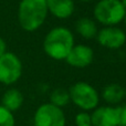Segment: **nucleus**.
I'll use <instances>...</instances> for the list:
<instances>
[{
  "instance_id": "obj_19",
  "label": "nucleus",
  "mask_w": 126,
  "mask_h": 126,
  "mask_svg": "<svg viewBox=\"0 0 126 126\" xmlns=\"http://www.w3.org/2000/svg\"><path fill=\"white\" fill-rule=\"evenodd\" d=\"M80 1H82V2H85V3H89V2L93 1V0H80Z\"/></svg>"
},
{
  "instance_id": "obj_10",
  "label": "nucleus",
  "mask_w": 126,
  "mask_h": 126,
  "mask_svg": "<svg viewBox=\"0 0 126 126\" xmlns=\"http://www.w3.org/2000/svg\"><path fill=\"white\" fill-rule=\"evenodd\" d=\"M48 11L58 19H67L74 13L73 0H46Z\"/></svg>"
},
{
  "instance_id": "obj_9",
  "label": "nucleus",
  "mask_w": 126,
  "mask_h": 126,
  "mask_svg": "<svg viewBox=\"0 0 126 126\" xmlns=\"http://www.w3.org/2000/svg\"><path fill=\"white\" fill-rule=\"evenodd\" d=\"M94 59V51L91 47L84 44H74L69 52L65 61L70 66L83 69L89 66Z\"/></svg>"
},
{
  "instance_id": "obj_16",
  "label": "nucleus",
  "mask_w": 126,
  "mask_h": 126,
  "mask_svg": "<svg viewBox=\"0 0 126 126\" xmlns=\"http://www.w3.org/2000/svg\"><path fill=\"white\" fill-rule=\"evenodd\" d=\"M74 122H75L76 126H93L92 125L91 114L86 111H82L76 114Z\"/></svg>"
},
{
  "instance_id": "obj_5",
  "label": "nucleus",
  "mask_w": 126,
  "mask_h": 126,
  "mask_svg": "<svg viewBox=\"0 0 126 126\" xmlns=\"http://www.w3.org/2000/svg\"><path fill=\"white\" fill-rule=\"evenodd\" d=\"M66 117L61 107L49 103L40 105L33 116V126H65Z\"/></svg>"
},
{
  "instance_id": "obj_12",
  "label": "nucleus",
  "mask_w": 126,
  "mask_h": 126,
  "mask_svg": "<svg viewBox=\"0 0 126 126\" xmlns=\"http://www.w3.org/2000/svg\"><path fill=\"white\" fill-rule=\"evenodd\" d=\"M23 94L17 89H9L3 93L1 105L10 112H16L23 104Z\"/></svg>"
},
{
  "instance_id": "obj_11",
  "label": "nucleus",
  "mask_w": 126,
  "mask_h": 126,
  "mask_svg": "<svg viewBox=\"0 0 126 126\" xmlns=\"http://www.w3.org/2000/svg\"><path fill=\"white\" fill-rule=\"evenodd\" d=\"M126 97L125 87L117 83H111L104 86L102 91V98L110 105H116L123 102V100Z\"/></svg>"
},
{
  "instance_id": "obj_2",
  "label": "nucleus",
  "mask_w": 126,
  "mask_h": 126,
  "mask_svg": "<svg viewBox=\"0 0 126 126\" xmlns=\"http://www.w3.org/2000/svg\"><path fill=\"white\" fill-rule=\"evenodd\" d=\"M49 15L46 0H21L18 7V21L22 30L34 32Z\"/></svg>"
},
{
  "instance_id": "obj_20",
  "label": "nucleus",
  "mask_w": 126,
  "mask_h": 126,
  "mask_svg": "<svg viewBox=\"0 0 126 126\" xmlns=\"http://www.w3.org/2000/svg\"><path fill=\"white\" fill-rule=\"evenodd\" d=\"M122 1V3H123V6H124V8L126 9V0H121Z\"/></svg>"
},
{
  "instance_id": "obj_8",
  "label": "nucleus",
  "mask_w": 126,
  "mask_h": 126,
  "mask_svg": "<svg viewBox=\"0 0 126 126\" xmlns=\"http://www.w3.org/2000/svg\"><path fill=\"white\" fill-rule=\"evenodd\" d=\"M93 126H120V107L97 106L91 114Z\"/></svg>"
},
{
  "instance_id": "obj_23",
  "label": "nucleus",
  "mask_w": 126,
  "mask_h": 126,
  "mask_svg": "<svg viewBox=\"0 0 126 126\" xmlns=\"http://www.w3.org/2000/svg\"><path fill=\"white\" fill-rule=\"evenodd\" d=\"M32 126H33V125H32Z\"/></svg>"
},
{
  "instance_id": "obj_15",
  "label": "nucleus",
  "mask_w": 126,
  "mask_h": 126,
  "mask_svg": "<svg viewBox=\"0 0 126 126\" xmlns=\"http://www.w3.org/2000/svg\"><path fill=\"white\" fill-rule=\"evenodd\" d=\"M16 121L12 112L0 105V126H15Z\"/></svg>"
},
{
  "instance_id": "obj_21",
  "label": "nucleus",
  "mask_w": 126,
  "mask_h": 126,
  "mask_svg": "<svg viewBox=\"0 0 126 126\" xmlns=\"http://www.w3.org/2000/svg\"><path fill=\"white\" fill-rule=\"evenodd\" d=\"M123 21H124V23H125V27H126V15H125V17H124V20H123Z\"/></svg>"
},
{
  "instance_id": "obj_14",
  "label": "nucleus",
  "mask_w": 126,
  "mask_h": 126,
  "mask_svg": "<svg viewBox=\"0 0 126 126\" xmlns=\"http://www.w3.org/2000/svg\"><path fill=\"white\" fill-rule=\"evenodd\" d=\"M70 101V95L69 91H66L63 87H58V89L53 90L50 94V103L58 107L63 109L64 106H66Z\"/></svg>"
},
{
  "instance_id": "obj_3",
  "label": "nucleus",
  "mask_w": 126,
  "mask_h": 126,
  "mask_svg": "<svg viewBox=\"0 0 126 126\" xmlns=\"http://www.w3.org/2000/svg\"><path fill=\"white\" fill-rule=\"evenodd\" d=\"M93 15L98 23L113 27L123 22L126 9L121 0H100L94 7Z\"/></svg>"
},
{
  "instance_id": "obj_6",
  "label": "nucleus",
  "mask_w": 126,
  "mask_h": 126,
  "mask_svg": "<svg viewBox=\"0 0 126 126\" xmlns=\"http://www.w3.org/2000/svg\"><path fill=\"white\" fill-rule=\"evenodd\" d=\"M22 75V63L17 54L4 52L0 57V83L4 85L15 84Z\"/></svg>"
},
{
  "instance_id": "obj_1",
  "label": "nucleus",
  "mask_w": 126,
  "mask_h": 126,
  "mask_svg": "<svg viewBox=\"0 0 126 126\" xmlns=\"http://www.w3.org/2000/svg\"><path fill=\"white\" fill-rule=\"evenodd\" d=\"M74 44V35L70 29L55 27L44 37L43 51L50 59L62 61L65 60Z\"/></svg>"
},
{
  "instance_id": "obj_22",
  "label": "nucleus",
  "mask_w": 126,
  "mask_h": 126,
  "mask_svg": "<svg viewBox=\"0 0 126 126\" xmlns=\"http://www.w3.org/2000/svg\"><path fill=\"white\" fill-rule=\"evenodd\" d=\"M125 94H126V86H125Z\"/></svg>"
},
{
  "instance_id": "obj_7",
  "label": "nucleus",
  "mask_w": 126,
  "mask_h": 126,
  "mask_svg": "<svg viewBox=\"0 0 126 126\" xmlns=\"http://www.w3.org/2000/svg\"><path fill=\"white\" fill-rule=\"evenodd\" d=\"M95 38L100 46L110 50L121 49L126 43V33L116 26L102 28L97 31Z\"/></svg>"
},
{
  "instance_id": "obj_18",
  "label": "nucleus",
  "mask_w": 126,
  "mask_h": 126,
  "mask_svg": "<svg viewBox=\"0 0 126 126\" xmlns=\"http://www.w3.org/2000/svg\"><path fill=\"white\" fill-rule=\"evenodd\" d=\"M4 52H7V44H6V42H4V40L0 37V57H1Z\"/></svg>"
},
{
  "instance_id": "obj_4",
  "label": "nucleus",
  "mask_w": 126,
  "mask_h": 126,
  "mask_svg": "<svg viewBox=\"0 0 126 126\" xmlns=\"http://www.w3.org/2000/svg\"><path fill=\"white\" fill-rule=\"evenodd\" d=\"M70 101L82 111H93L100 104V94L90 83L76 82L69 90Z\"/></svg>"
},
{
  "instance_id": "obj_13",
  "label": "nucleus",
  "mask_w": 126,
  "mask_h": 126,
  "mask_svg": "<svg viewBox=\"0 0 126 126\" xmlns=\"http://www.w3.org/2000/svg\"><path fill=\"white\" fill-rule=\"evenodd\" d=\"M75 30L78 34H80L82 38L91 40L96 37L98 29L94 20H92L91 18L83 17L75 22Z\"/></svg>"
},
{
  "instance_id": "obj_17",
  "label": "nucleus",
  "mask_w": 126,
  "mask_h": 126,
  "mask_svg": "<svg viewBox=\"0 0 126 126\" xmlns=\"http://www.w3.org/2000/svg\"><path fill=\"white\" fill-rule=\"evenodd\" d=\"M120 126H126V104L120 107Z\"/></svg>"
}]
</instances>
